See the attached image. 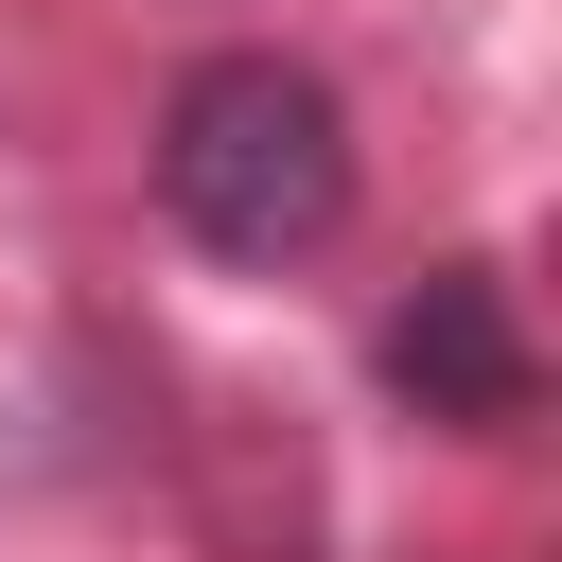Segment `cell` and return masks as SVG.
Returning <instances> with one entry per match:
<instances>
[{"label":"cell","instance_id":"cell-1","mask_svg":"<svg viewBox=\"0 0 562 562\" xmlns=\"http://www.w3.org/2000/svg\"><path fill=\"white\" fill-rule=\"evenodd\" d=\"M158 211L246 281L316 263L351 228V105L299 53H193L176 105H158Z\"/></svg>","mask_w":562,"mask_h":562},{"label":"cell","instance_id":"cell-2","mask_svg":"<svg viewBox=\"0 0 562 562\" xmlns=\"http://www.w3.org/2000/svg\"><path fill=\"white\" fill-rule=\"evenodd\" d=\"M527 316H509V263H422V299L386 316V404L439 422V439H509L527 422Z\"/></svg>","mask_w":562,"mask_h":562}]
</instances>
